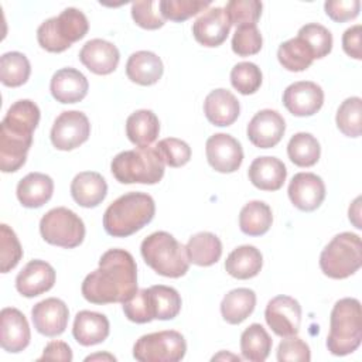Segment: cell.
<instances>
[{
	"instance_id": "cell-1",
	"label": "cell",
	"mask_w": 362,
	"mask_h": 362,
	"mask_svg": "<svg viewBox=\"0 0 362 362\" xmlns=\"http://www.w3.org/2000/svg\"><path fill=\"white\" fill-rule=\"evenodd\" d=\"M86 301L93 304L124 303L137 291V266L132 253L124 249H109L99 259L81 287Z\"/></svg>"
},
{
	"instance_id": "cell-2",
	"label": "cell",
	"mask_w": 362,
	"mask_h": 362,
	"mask_svg": "<svg viewBox=\"0 0 362 362\" xmlns=\"http://www.w3.org/2000/svg\"><path fill=\"white\" fill-rule=\"evenodd\" d=\"M40 122V109L30 99L14 102L0 126V170L14 173L24 165Z\"/></svg>"
},
{
	"instance_id": "cell-3",
	"label": "cell",
	"mask_w": 362,
	"mask_h": 362,
	"mask_svg": "<svg viewBox=\"0 0 362 362\" xmlns=\"http://www.w3.org/2000/svg\"><path fill=\"white\" fill-rule=\"evenodd\" d=\"M154 214L156 204L148 194L127 192L106 208L103 228L110 236L126 238L150 223Z\"/></svg>"
},
{
	"instance_id": "cell-4",
	"label": "cell",
	"mask_w": 362,
	"mask_h": 362,
	"mask_svg": "<svg viewBox=\"0 0 362 362\" xmlns=\"http://www.w3.org/2000/svg\"><path fill=\"white\" fill-rule=\"evenodd\" d=\"M362 341V311L356 298L338 300L329 315L327 348L335 356H345L356 351Z\"/></svg>"
},
{
	"instance_id": "cell-5",
	"label": "cell",
	"mask_w": 362,
	"mask_h": 362,
	"mask_svg": "<svg viewBox=\"0 0 362 362\" xmlns=\"http://www.w3.org/2000/svg\"><path fill=\"white\" fill-rule=\"evenodd\" d=\"M164 160L157 147H137L116 154L110 163L113 177L122 184H157L164 175Z\"/></svg>"
},
{
	"instance_id": "cell-6",
	"label": "cell",
	"mask_w": 362,
	"mask_h": 362,
	"mask_svg": "<svg viewBox=\"0 0 362 362\" xmlns=\"http://www.w3.org/2000/svg\"><path fill=\"white\" fill-rule=\"evenodd\" d=\"M140 252L146 264L160 276L178 279L189 269L185 246L168 232L158 230L148 235L141 242Z\"/></svg>"
},
{
	"instance_id": "cell-7",
	"label": "cell",
	"mask_w": 362,
	"mask_h": 362,
	"mask_svg": "<svg viewBox=\"0 0 362 362\" xmlns=\"http://www.w3.org/2000/svg\"><path fill=\"white\" fill-rule=\"evenodd\" d=\"M88 30L89 23L86 16L75 7H68L57 17L41 23L37 30V40L42 49L48 52H62L74 42L83 38Z\"/></svg>"
},
{
	"instance_id": "cell-8",
	"label": "cell",
	"mask_w": 362,
	"mask_h": 362,
	"mask_svg": "<svg viewBox=\"0 0 362 362\" xmlns=\"http://www.w3.org/2000/svg\"><path fill=\"white\" fill-rule=\"evenodd\" d=\"M362 266L361 238L352 232L335 235L320 255L321 272L329 279H346Z\"/></svg>"
},
{
	"instance_id": "cell-9",
	"label": "cell",
	"mask_w": 362,
	"mask_h": 362,
	"mask_svg": "<svg viewBox=\"0 0 362 362\" xmlns=\"http://www.w3.org/2000/svg\"><path fill=\"white\" fill-rule=\"evenodd\" d=\"M40 232L47 243L72 249L83 242L85 225L74 211L65 206H57L41 218Z\"/></svg>"
},
{
	"instance_id": "cell-10",
	"label": "cell",
	"mask_w": 362,
	"mask_h": 362,
	"mask_svg": "<svg viewBox=\"0 0 362 362\" xmlns=\"http://www.w3.org/2000/svg\"><path fill=\"white\" fill-rule=\"evenodd\" d=\"M185 352L187 342L181 332L174 329L146 334L133 345V356L140 362H178Z\"/></svg>"
},
{
	"instance_id": "cell-11",
	"label": "cell",
	"mask_w": 362,
	"mask_h": 362,
	"mask_svg": "<svg viewBox=\"0 0 362 362\" xmlns=\"http://www.w3.org/2000/svg\"><path fill=\"white\" fill-rule=\"evenodd\" d=\"M90 134V123L79 110L62 112L52 124L51 143L57 150L69 151L83 144Z\"/></svg>"
},
{
	"instance_id": "cell-12",
	"label": "cell",
	"mask_w": 362,
	"mask_h": 362,
	"mask_svg": "<svg viewBox=\"0 0 362 362\" xmlns=\"http://www.w3.org/2000/svg\"><path fill=\"white\" fill-rule=\"evenodd\" d=\"M264 318L276 335L281 338L297 335L301 324V305L290 296H276L267 303Z\"/></svg>"
},
{
	"instance_id": "cell-13",
	"label": "cell",
	"mask_w": 362,
	"mask_h": 362,
	"mask_svg": "<svg viewBox=\"0 0 362 362\" xmlns=\"http://www.w3.org/2000/svg\"><path fill=\"white\" fill-rule=\"evenodd\" d=\"M205 153L209 165L218 173H235L243 161L240 143L230 134H212L205 143Z\"/></svg>"
},
{
	"instance_id": "cell-14",
	"label": "cell",
	"mask_w": 362,
	"mask_h": 362,
	"mask_svg": "<svg viewBox=\"0 0 362 362\" xmlns=\"http://www.w3.org/2000/svg\"><path fill=\"white\" fill-rule=\"evenodd\" d=\"M324 103V90L311 81H298L288 85L283 92V105L298 117L315 115Z\"/></svg>"
},
{
	"instance_id": "cell-15",
	"label": "cell",
	"mask_w": 362,
	"mask_h": 362,
	"mask_svg": "<svg viewBox=\"0 0 362 362\" xmlns=\"http://www.w3.org/2000/svg\"><path fill=\"white\" fill-rule=\"evenodd\" d=\"M288 198L291 204L304 212L315 211L325 198V184L314 173H297L288 184Z\"/></svg>"
},
{
	"instance_id": "cell-16",
	"label": "cell",
	"mask_w": 362,
	"mask_h": 362,
	"mask_svg": "<svg viewBox=\"0 0 362 362\" xmlns=\"http://www.w3.org/2000/svg\"><path fill=\"white\" fill-rule=\"evenodd\" d=\"M286 132V122L277 110L263 109L247 124V139L259 148L274 147Z\"/></svg>"
},
{
	"instance_id": "cell-17",
	"label": "cell",
	"mask_w": 362,
	"mask_h": 362,
	"mask_svg": "<svg viewBox=\"0 0 362 362\" xmlns=\"http://www.w3.org/2000/svg\"><path fill=\"white\" fill-rule=\"evenodd\" d=\"M68 305L55 297H49L37 303L31 310L34 328L45 337L61 335L68 325Z\"/></svg>"
},
{
	"instance_id": "cell-18",
	"label": "cell",
	"mask_w": 362,
	"mask_h": 362,
	"mask_svg": "<svg viewBox=\"0 0 362 362\" xmlns=\"http://www.w3.org/2000/svg\"><path fill=\"white\" fill-rule=\"evenodd\" d=\"M31 332L24 314L14 308L6 307L0 313V345L10 354L25 349L30 344Z\"/></svg>"
},
{
	"instance_id": "cell-19",
	"label": "cell",
	"mask_w": 362,
	"mask_h": 362,
	"mask_svg": "<svg viewBox=\"0 0 362 362\" xmlns=\"http://www.w3.org/2000/svg\"><path fill=\"white\" fill-rule=\"evenodd\" d=\"M230 21L222 7L205 10L192 24L194 38L204 47H219L230 31Z\"/></svg>"
},
{
	"instance_id": "cell-20",
	"label": "cell",
	"mask_w": 362,
	"mask_h": 362,
	"mask_svg": "<svg viewBox=\"0 0 362 362\" xmlns=\"http://www.w3.org/2000/svg\"><path fill=\"white\" fill-rule=\"evenodd\" d=\"M55 284L54 267L40 259L30 260L16 277V288L24 297H37L47 293Z\"/></svg>"
},
{
	"instance_id": "cell-21",
	"label": "cell",
	"mask_w": 362,
	"mask_h": 362,
	"mask_svg": "<svg viewBox=\"0 0 362 362\" xmlns=\"http://www.w3.org/2000/svg\"><path fill=\"white\" fill-rule=\"evenodd\" d=\"M79 59L90 72L109 75L117 68L120 54L115 44L102 38H93L81 48Z\"/></svg>"
},
{
	"instance_id": "cell-22",
	"label": "cell",
	"mask_w": 362,
	"mask_h": 362,
	"mask_svg": "<svg viewBox=\"0 0 362 362\" xmlns=\"http://www.w3.org/2000/svg\"><path fill=\"white\" fill-rule=\"evenodd\" d=\"M89 89L86 76L75 68L58 69L49 83V90L54 99L59 103H76L81 102Z\"/></svg>"
},
{
	"instance_id": "cell-23",
	"label": "cell",
	"mask_w": 362,
	"mask_h": 362,
	"mask_svg": "<svg viewBox=\"0 0 362 362\" xmlns=\"http://www.w3.org/2000/svg\"><path fill=\"white\" fill-rule=\"evenodd\" d=\"M204 113L212 124L225 127L235 123L240 113V105L232 92L219 88L209 92L205 98Z\"/></svg>"
},
{
	"instance_id": "cell-24",
	"label": "cell",
	"mask_w": 362,
	"mask_h": 362,
	"mask_svg": "<svg viewBox=\"0 0 362 362\" xmlns=\"http://www.w3.org/2000/svg\"><path fill=\"white\" fill-rule=\"evenodd\" d=\"M247 175L256 188L262 191H277L286 181L287 170L281 160L264 156L252 161L247 170Z\"/></svg>"
},
{
	"instance_id": "cell-25",
	"label": "cell",
	"mask_w": 362,
	"mask_h": 362,
	"mask_svg": "<svg viewBox=\"0 0 362 362\" xmlns=\"http://www.w3.org/2000/svg\"><path fill=\"white\" fill-rule=\"evenodd\" d=\"M109 320L100 313L83 310L75 315L72 335L76 342L83 346L103 342L109 337Z\"/></svg>"
},
{
	"instance_id": "cell-26",
	"label": "cell",
	"mask_w": 362,
	"mask_h": 362,
	"mask_svg": "<svg viewBox=\"0 0 362 362\" xmlns=\"http://www.w3.org/2000/svg\"><path fill=\"white\" fill-rule=\"evenodd\" d=\"M107 194L105 178L95 171H82L71 182V195L74 201L83 208L98 206Z\"/></svg>"
},
{
	"instance_id": "cell-27",
	"label": "cell",
	"mask_w": 362,
	"mask_h": 362,
	"mask_svg": "<svg viewBox=\"0 0 362 362\" xmlns=\"http://www.w3.org/2000/svg\"><path fill=\"white\" fill-rule=\"evenodd\" d=\"M163 61L151 51L133 52L126 62L127 78L141 86H150L163 76Z\"/></svg>"
},
{
	"instance_id": "cell-28",
	"label": "cell",
	"mask_w": 362,
	"mask_h": 362,
	"mask_svg": "<svg viewBox=\"0 0 362 362\" xmlns=\"http://www.w3.org/2000/svg\"><path fill=\"white\" fill-rule=\"evenodd\" d=\"M54 192V181L42 173H30L17 184V198L25 208H40L47 204Z\"/></svg>"
},
{
	"instance_id": "cell-29",
	"label": "cell",
	"mask_w": 362,
	"mask_h": 362,
	"mask_svg": "<svg viewBox=\"0 0 362 362\" xmlns=\"http://www.w3.org/2000/svg\"><path fill=\"white\" fill-rule=\"evenodd\" d=\"M160 133V122L153 110L140 109L126 120V134L137 147H150Z\"/></svg>"
},
{
	"instance_id": "cell-30",
	"label": "cell",
	"mask_w": 362,
	"mask_h": 362,
	"mask_svg": "<svg viewBox=\"0 0 362 362\" xmlns=\"http://www.w3.org/2000/svg\"><path fill=\"white\" fill-rule=\"evenodd\" d=\"M262 266L263 256L260 250L252 245H243L233 249L225 260V270L239 280H247L257 276Z\"/></svg>"
},
{
	"instance_id": "cell-31",
	"label": "cell",
	"mask_w": 362,
	"mask_h": 362,
	"mask_svg": "<svg viewBox=\"0 0 362 362\" xmlns=\"http://www.w3.org/2000/svg\"><path fill=\"white\" fill-rule=\"evenodd\" d=\"M189 263L197 266H212L222 256V243L219 238L211 232H199L189 238L185 245Z\"/></svg>"
},
{
	"instance_id": "cell-32",
	"label": "cell",
	"mask_w": 362,
	"mask_h": 362,
	"mask_svg": "<svg viewBox=\"0 0 362 362\" xmlns=\"http://www.w3.org/2000/svg\"><path fill=\"white\" fill-rule=\"evenodd\" d=\"M255 305V291L246 287H239L225 294L221 303V314L228 324L236 325L243 322L253 313Z\"/></svg>"
},
{
	"instance_id": "cell-33",
	"label": "cell",
	"mask_w": 362,
	"mask_h": 362,
	"mask_svg": "<svg viewBox=\"0 0 362 362\" xmlns=\"http://www.w3.org/2000/svg\"><path fill=\"white\" fill-rule=\"evenodd\" d=\"M273 222L270 206L263 201L247 202L239 214V228L245 235L260 236L264 235Z\"/></svg>"
},
{
	"instance_id": "cell-34",
	"label": "cell",
	"mask_w": 362,
	"mask_h": 362,
	"mask_svg": "<svg viewBox=\"0 0 362 362\" xmlns=\"http://www.w3.org/2000/svg\"><path fill=\"white\" fill-rule=\"evenodd\" d=\"M273 341L260 324H250L240 335V352L246 361L263 362L272 351Z\"/></svg>"
},
{
	"instance_id": "cell-35",
	"label": "cell",
	"mask_w": 362,
	"mask_h": 362,
	"mask_svg": "<svg viewBox=\"0 0 362 362\" xmlns=\"http://www.w3.org/2000/svg\"><path fill=\"white\" fill-rule=\"evenodd\" d=\"M277 59L287 71L301 72L305 71L315 58L307 42L300 37H294L280 44Z\"/></svg>"
},
{
	"instance_id": "cell-36",
	"label": "cell",
	"mask_w": 362,
	"mask_h": 362,
	"mask_svg": "<svg viewBox=\"0 0 362 362\" xmlns=\"http://www.w3.org/2000/svg\"><path fill=\"white\" fill-rule=\"evenodd\" d=\"M148 297L154 320H173L181 311V296L174 287L151 286L148 287Z\"/></svg>"
},
{
	"instance_id": "cell-37",
	"label": "cell",
	"mask_w": 362,
	"mask_h": 362,
	"mask_svg": "<svg viewBox=\"0 0 362 362\" xmlns=\"http://www.w3.org/2000/svg\"><path fill=\"white\" fill-rule=\"evenodd\" d=\"M287 154L293 164L298 167H313L320 160L321 147L311 133L300 132L290 139Z\"/></svg>"
},
{
	"instance_id": "cell-38",
	"label": "cell",
	"mask_w": 362,
	"mask_h": 362,
	"mask_svg": "<svg viewBox=\"0 0 362 362\" xmlns=\"http://www.w3.org/2000/svg\"><path fill=\"white\" fill-rule=\"evenodd\" d=\"M31 74V65L28 58L18 52L10 51L0 58V81L3 85L10 88L21 86L27 82Z\"/></svg>"
},
{
	"instance_id": "cell-39",
	"label": "cell",
	"mask_w": 362,
	"mask_h": 362,
	"mask_svg": "<svg viewBox=\"0 0 362 362\" xmlns=\"http://www.w3.org/2000/svg\"><path fill=\"white\" fill-rule=\"evenodd\" d=\"M337 127L348 137H359L362 132V99L351 96L345 99L335 116Z\"/></svg>"
},
{
	"instance_id": "cell-40",
	"label": "cell",
	"mask_w": 362,
	"mask_h": 362,
	"mask_svg": "<svg viewBox=\"0 0 362 362\" xmlns=\"http://www.w3.org/2000/svg\"><path fill=\"white\" fill-rule=\"evenodd\" d=\"M262 71L253 62H239L230 71V83L242 95H252L262 85Z\"/></svg>"
},
{
	"instance_id": "cell-41",
	"label": "cell",
	"mask_w": 362,
	"mask_h": 362,
	"mask_svg": "<svg viewBox=\"0 0 362 362\" xmlns=\"http://www.w3.org/2000/svg\"><path fill=\"white\" fill-rule=\"evenodd\" d=\"M297 37H300L301 40H304L307 42V45L311 48L315 59L324 58L332 49L331 31L318 23H310V24L303 25L298 30Z\"/></svg>"
},
{
	"instance_id": "cell-42",
	"label": "cell",
	"mask_w": 362,
	"mask_h": 362,
	"mask_svg": "<svg viewBox=\"0 0 362 362\" xmlns=\"http://www.w3.org/2000/svg\"><path fill=\"white\" fill-rule=\"evenodd\" d=\"M263 4L257 0H230L225 7V13L230 21V25H256L260 18Z\"/></svg>"
},
{
	"instance_id": "cell-43",
	"label": "cell",
	"mask_w": 362,
	"mask_h": 362,
	"mask_svg": "<svg viewBox=\"0 0 362 362\" xmlns=\"http://www.w3.org/2000/svg\"><path fill=\"white\" fill-rule=\"evenodd\" d=\"M211 6V1L204 0H161L160 13L164 20L171 21H185L192 16L206 10Z\"/></svg>"
},
{
	"instance_id": "cell-44",
	"label": "cell",
	"mask_w": 362,
	"mask_h": 362,
	"mask_svg": "<svg viewBox=\"0 0 362 362\" xmlns=\"http://www.w3.org/2000/svg\"><path fill=\"white\" fill-rule=\"evenodd\" d=\"M0 246H1V273H7L14 269L23 257L21 245L14 230L6 225H0Z\"/></svg>"
},
{
	"instance_id": "cell-45",
	"label": "cell",
	"mask_w": 362,
	"mask_h": 362,
	"mask_svg": "<svg viewBox=\"0 0 362 362\" xmlns=\"http://www.w3.org/2000/svg\"><path fill=\"white\" fill-rule=\"evenodd\" d=\"M263 38L256 25L238 27L232 37V51L239 57L255 55L262 49Z\"/></svg>"
},
{
	"instance_id": "cell-46",
	"label": "cell",
	"mask_w": 362,
	"mask_h": 362,
	"mask_svg": "<svg viewBox=\"0 0 362 362\" xmlns=\"http://www.w3.org/2000/svg\"><path fill=\"white\" fill-rule=\"evenodd\" d=\"M132 17L134 23L144 30H157L164 25V17L160 13V1L141 0L132 3Z\"/></svg>"
},
{
	"instance_id": "cell-47",
	"label": "cell",
	"mask_w": 362,
	"mask_h": 362,
	"mask_svg": "<svg viewBox=\"0 0 362 362\" xmlns=\"http://www.w3.org/2000/svg\"><path fill=\"white\" fill-rule=\"evenodd\" d=\"M156 147L161 154L164 164L174 168L185 165L191 158V147L181 139L167 137L160 140Z\"/></svg>"
},
{
	"instance_id": "cell-48",
	"label": "cell",
	"mask_w": 362,
	"mask_h": 362,
	"mask_svg": "<svg viewBox=\"0 0 362 362\" xmlns=\"http://www.w3.org/2000/svg\"><path fill=\"white\" fill-rule=\"evenodd\" d=\"M123 313L127 320L136 324H146L154 320L150 305L148 288L137 290L136 294L123 303Z\"/></svg>"
},
{
	"instance_id": "cell-49",
	"label": "cell",
	"mask_w": 362,
	"mask_h": 362,
	"mask_svg": "<svg viewBox=\"0 0 362 362\" xmlns=\"http://www.w3.org/2000/svg\"><path fill=\"white\" fill-rule=\"evenodd\" d=\"M311 359L310 346L298 337H286L277 348V361H294V362H308Z\"/></svg>"
},
{
	"instance_id": "cell-50",
	"label": "cell",
	"mask_w": 362,
	"mask_h": 362,
	"mask_svg": "<svg viewBox=\"0 0 362 362\" xmlns=\"http://www.w3.org/2000/svg\"><path fill=\"white\" fill-rule=\"evenodd\" d=\"M324 8H325V14L331 20L337 23H344L358 17L361 10V1L359 0H329L324 3Z\"/></svg>"
},
{
	"instance_id": "cell-51",
	"label": "cell",
	"mask_w": 362,
	"mask_h": 362,
	"mask_svg": "<svg viewBox=\"0 0 362 362\" xmlns=\"http://www.w3.org/2000/svg\"><path fill=\"white\" fill-rule=\"evenodd\" d=\"M361 35H362L361 24H355L346 28L345 33L342 34V48L345 54L354 59H362Z\"/></svg>"
},
{
	"instance_id": "cell-52",
	"label": "cell",
	"mask_w": 362,
	"mask_h": 362,
	"mask_svg": "<svg viewBox=\"0 0 362 362\" xmlns=\"http://www.w3.org/2000/svg\"><path fill=\"white\" fill-rule=\"evenodd\" d=\"M62 361L71 362L72 361V349L64 341H51L45 345L40 361Z\"/></svg>"
},
{
	"instance_id": "cell-53",
	"label": "cell",
	"mask_w": 362,
	"mask_h": 362,
	"mask_svg": "<svg viewBox=\"0 0 362 362\" xmlns=\"http://www.w3.org/2000/svg\"><path fill=\"white\" fill-rule=\"evenodd\" d=\"M348 214H349V221L355 225V228L361 229V228H362V226H361V221H359V218H361V197H358V198L352 202V205L349 206Z\"/></svg>"
},
{
	"instance_id": "cell-54",
	"label": "cell",
	"mask_w": 362,
	"mask_h": 362,
	"mask_svg": "<svg viewBox=\"0 0 362 362\" xmlns=\"http://www.w3.org/2000/svg\"><path fill=\"white\" fill-rule=\"evenodd\" d=\"M95 359H107V361H116V358L113 355H109V354H96V355H90V356H86L85 361H95Z\"/></svg>"
},
{
	"instance_id": "cell-55",
	"label": "cell",
	"mask_w": 362,
	"mask_h": 362,
	"mask_svg": "<svg viewBox=\"0 0 362 362\" xmlns=\"http://www.w3.org/2000/svg\"><path fill=\"white\" fill-rule=\"evenodd\" d=\"M215 359H232V361H240V358H239L238 355H232V354H225L223 351H222L221 354H218V355H215V356L212 358V361H215Z\"/></svg>"
}]
</instances>
